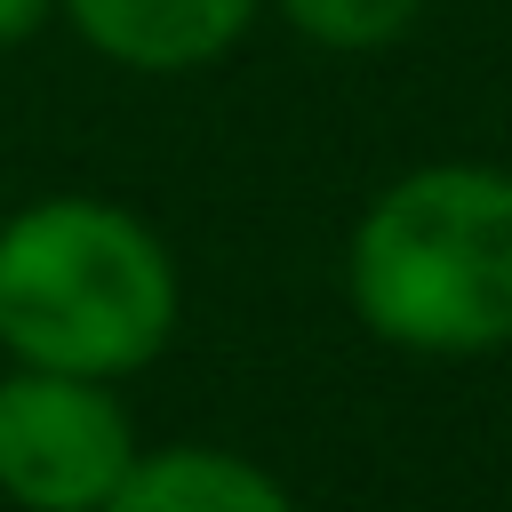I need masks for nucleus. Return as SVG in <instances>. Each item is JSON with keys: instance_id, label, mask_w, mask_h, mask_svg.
I'll list each match as a JSON object with an SVG mask.
<instances>
[{"instance_id": "nucleus-1", "label": "nucleus", "mask_w": 512, "mask_h": 512, "mask_svg": "<svg viewBox=\"0 0 512 512\" xmlns=\"http://www.w3.org/2000/svg\"><path fill=\"white\" fill-rule=\"evenodd\" d=\"M344 296L368 336L424 360L512 344V168L424 160L392 176L344 248Z\"/></svg>"}, {"instance_id": "nucleus-2", "label": "nucleus", "mask_w": 512, "mask_h": 512, "mask_svg": "<svg viewBox=\"0 0 512 512\" xmlns=\"http://www.w3.org/2000/svg\"><path fill=\"white\" fill-rule=\"evenodd\" d=\"M184 280L168 240L96 192H48L0 224V352L64 376H136L168 352Z\"/></svg>"}, {"instance_id": "nucleus-3", "label": "nucleus", "mask_w": 512, "mask_h": 512, "mask_svg": "<svg viewBox=\"0 0 512 512\" xmlns=\"http://www.w3.org/2000/svg\"><path fill=\"white\" fill-rule=\"evenodd\" d=\"M136 424L104 376L24 368L0 376V496L16 512H104L136 464Z\"/></svg>"}, {"instance_id": "nucleus-4", "label": "nucleus", "mask_w": 512, "mask_h": 512, "mask_svg": "<svg viewBox=\"0 0 512 512\" xmlns=\"http://www.w3.org/2000/svg\"><path fill=\"white\" fill-rule=\"evenodd\" d=\"M264 0H56V16L120 72H200L256 24Z\"/></svg>"}, {"instance_id": "nucleus-5", "label": "nucleus", "mask_w": 512, "mask_h": 512, "mask_svg": "<svg viewBox=\"0 0 512 512\" xmlns=\"http://www.w3.org/2000/svg\"><path fill=\"white\" fill-rule=\"evenodd\" d=\"M104 512H296V496L280 488V472H264L240 448L168 440V448H136Z\"/></svg>"}, {"instance_id": "nucleus-6", "label": "nucleus", "mask_w": 512, "mask_h": 512, "mask_svg": "<svg viewBox=\"0 0 512 512\" xmlns=\"http://www.w3.org/2000/svg\"><path fill=\"white\" fill-rule=\"evenodd\" d=\"M264 8H280L312 48H336V56H376L424 16V0H264Z\"/></svg>"}, {"instance_id": "nucleus-7", "label": "nucleus", "mask_w": 512, "mask_h": 512, "mask_svg": "<svg viewBox=\"0 0 512 512\" xmlns=\"http://www.w3.org/2000/svg\"><path fill=\"white\" fill-rule=\"evenodd\" d=\"M56 16V0H0V48H16V40H32L40 24Z\"/></svg>"}]
</instances>
